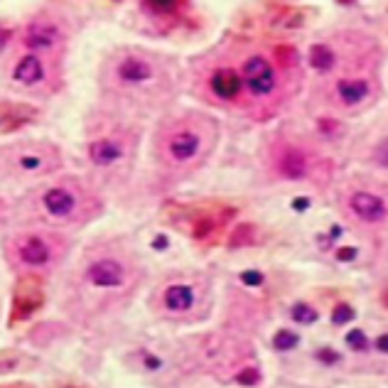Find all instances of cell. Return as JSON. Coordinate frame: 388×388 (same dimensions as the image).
Here are the masks:
<instances>
[{
	"instance_id": "6da1fadb",
	"label": "cell",
	"mask_w": 388,
	"mask_h": 388,
	"mask_svg": "<svg viewBox=\"0 0 388 388\" xmlns=\"http://www.w3.org/2000/svg\"><path fill=\"white\" fill-rule=\"evenodd\" d=\"M243 81H246L251 94L268 96L275 89V71H273V66L268 64V59H263V57L256 54V57L246 59V64H243Z\"/></svg>"
},
{
	"instance_id": "7a4b0ae2",
	"label": "cell",
	"mask_w": 388,
	"mask_h": 388,
	"mask_svg": "<svg viewBox=\"0 0 388 388\" xmlns=\"http://www.w3.org/2000/svg\"><path fill=\"white\" fill-rule=\"evenodd\" d=\"M89 280L98 288H118L123 283V268L116 260H96L89 268Z\"/></svg>"
},
{
	"instance_id": "3957f363",
	"label": "cell",
	"mask_w": 388,
	"mask_h": 388,
	"mask_svg": "<svg viewBox=\"0 0 388 388\" xmlns=\"http://www.w3.org/2000/svg\"><path fill=\"white\" fill-rule=\"evenodd\" d=\"M351 209L359 219L364 221H381L386 216V204L371 192H356L351 194Z\"/></svg>"
},
{
	"instance_id": "277c9868",
	"label": "cell",
	"mask_w": 388,
	"mask_h": 388,
	"mask_svg": "<svg viewBox=\"0 0 388 388\" xmlns=\"http://www.w3.org/2000/svg\"><path fill=\"white\" fill-rule=\"evenodd\" d=\"M211 91L224 98V101H234L241 91V74L234 71V69H216L211 74V81H209Z\"/></svg>"
},
{
	"instance_id": "5b68a950",
	"label": "cell",
	"mask_w": 388,
	"mask_h": 388,
	"mask_svg": "<svg viewBox=\"0 0 388 388\" xmlns=\"http://www.w3.org/2000/svg\"><path fill=\"white\" fill-rule=\"evenodd\" d=\"M167 150H170L172 160L187 162V160H192L194 155H196V150H199V138H196V133H192V130H180V133H175L170 138Z\"/></svg>"
},
{
	"instance_id": "8992f818",
	"label": "cell",
	"mask_w": 388,
	"mask_h": 388,
	"mask_svg": "<svg viewBox=\"0 0 388 388\" xmlns=\"http://www.w3.org/2000/svg\"><path fill=\"white\" fill-rule=\"evenodd\" d=\"M337 94H339V98L346 106H356V103H361L371 94V89H369V84L364 79H341L337 84Z\"/></svg>"
},
{
	"instance_id": "52a82bcc",
	"label": "cell",
	"mask_w": 388,
	"mask_h": 388,
	"mask_svg": "<svg viewBox=\"0 0 388 388\" xmlns=\"http://www.w3.org/2000/svg\"><path fill=\"white\" fill-rule=\"evenodd\" d=\"M54 40H57V30L52 25H47V22L30 25V30L25 35V45L32 47V49H47V47L54 45Z\"/></svg>"
},
{
	"instance_id": "ba28073f",
	"label": "cell",
	"mask_w": 388,
	"mask_h": 388,
	"mask_svg": "<svg viewBox=\"0 0 388 388\" xmlns=\"http://www.w3.org/2000/svg\"><path fill=\"white\" fill-rule=\"evenodd\" d=\"M118 76L123 81H130V84H140V81H147L152 76V69L147 62H143L138 57H128L118 64Z\"/></svg>"
},
{
	"instance_id": "9c48e42d",
	"label": "cell",
	"mask_w": 388,
	"mask_h": 388,
	"mask_svg": "<svg viewBox=\"0 0 388 388\" xmlns=\"http://www.w3.org/2000/svg\"><path fill=\"white\" fill-rule=\"evenodd\" d=\"M20 258L25 260L27 265H45V263L49 260V246H47L42 239L32 236V239L22 241V246H20Z\"/></svg>"
},
{
	"instance_id": "30bf717a",
	"label": "cell",
	"mask_w": 388,
	"mask_h": 388,
	"mask_svg": "<svg viewBox=\"0 0 388 388\" xmlns=\"http://www.w3.org/2000/svg\"><path fill=\"white\" fill-rule=\"evenodd\" d=\"M194 302V292L190 285H170L165 290V305L167 310H175V312H185L190 310Z\"/></svg>"
},
{
	"instance_id": "8fae6325",
	"label": "cell",
	"mask_w": 388,
	"mask_h": 388,
	"mask_svg": "<svg viewBox=\"0 0 388 388\" xmlns=\"http://www.w3.org/2000/svg\"><path fill=\"white\" fill-rule=\"evenodd\" d=\"M278 170H280L285 177L297 180V177L305 175L307 160H305V155H302L300 150H285V152L280 155V160H278Z\"/></svg>"
},
{
	"instance_id": "7c38bea8",
	"label": "cell",
	"mask_w": 388,
	"mask_h": 388,
	"mask_svg": "<svg viewBox=\"0 0 388 388\" xmlns=\"http://www.w3.org/2000/svg\"><path fill=\"white\" fill-rule=\"evenodd\" d=\"M42 76H45V69H42V62L35 54L22 57L20 64L15 66V79L22 81V84H37Z\"/></svg>"
},
{
	"instance_id": "4fadbf2b",
	"label": "cell",
	"mask_w": 388,
	"mask_h": 388,
	"mask_svg": "<svg viewBox=\"0 0 388 388\" xmlns=\"http://www.w3.org/2000/svg\"><path fill=\"white\" fill-rule=\"evenodd\" d=\"M45 206H47V211H52V214H57V216H64L69 214L71 209H74V196L66 192V190H49V192L45 194Z\"/></svg>"
},
{
	"instance_id": "5bb4252c",
	"label": "cell",
	"mask_w": 388,
	"mask_h": 388,
	"mask_svg": "<svg viewBox=\"0 0 388 388\" xmlns=\"http://www.w3.org/2000/svg\"><path fill=\"white\" fill-rule=\"evenodd\" d=\"M89 155L96 165H111L121 157V147L111 140H96L91 147H89Z\"/></svg>"
},
{
	"instance_id": "9a60e30c",
	"label": "cell",
	"mask_w": 388,
	"mask_h": 388,
	"mask_svg": "<svg viewBox=\"0 0 388 388\" xmlns=\"http://www.w3.org/2000/svg\"><path fill=\"white\" fill-rule=\"evenodd\" d=\"M310 64L315 66V69H320V71L332 69V64H334V52L327 45H315L310 49Z\"/></svg>"
},
{
	"instance_id": "2e32d148",
	"label": "cell",
	"mask_w": 388,
	"mask_h": 388,
	"mask_svg": "<svg viewBox=\"0 0 388 388\" xmlns=\"http://www.w3.org/2000/svg\"><path fill=\"white\" fill-rule=\"evenodd\" d=\"M295 344H297V334L290 332V329H280V332L273 337V346H275L278 351H288V349H292Z\"/></svg>"
},
{
	"instance_id": "e0dca14e",
	"label": "cell",
	"mask_w": 388,
	"mask_h": 388,
	"mask_svg": "<svg viewBox=\"0 0 388 388\" xmlns=\"http://www.w3.org/2000/svg\"><path fill=\"white\" fill-rule=\"evenodd\" d=\"M292 320L295 322H315L317 320V312H315V307H310V305H305V302H297L295 307H292Z\"/></svg>"
},
{
	"instance_id": "ac0fdd59",
	"label": "cell",
	"mask_w": 388,
	"mask_h": 388,
	"mask_svg": "<svg viewBox=\"0 0 388 388\" xmlns=\"http://www.w3.org/2000/svg\"><path fill=\"white\" fill-rule=\"evenodd\" d=\"M346 344H349L351 349H356V351H364V349H366V334H364L361 329H351V332L346 334Z\"/></svg>"
},
{
	"instance_id": "d6986e66",
	"label": "cell",
	"mask_w": 388,
	"mask_h": 388,
	"mask_svg": "<svg viewBox=\"0 0 388 388\" xmlns=\"http://www.w3.org/2000/svg\"><path fill=\"white\" fill-rule=\"evenodd\" d=\"M354 317V310L349 307V305H339L334 312H332V322L334 324H344V322H349Z\"/></svg>"
},
{
	"instance_id": "ffe728a7",
	"label": "cell",
	"mask_w": 388,
	"mask_h": 388,
	"mask_svg": "<svg viewBox=\"0 0 388 388\" xmlns=\"http://www.w3.org/2000/svg\"><path fill=\"white\" fill-rule=\"evenodd\" d=\"M258 379H260V376H258V371H256V369H243V371L236 376V381H239V384H246V386L256 384Z\"/></svg>"
},
{
	"instance_id": "44dd1931",
	"label": "cell",
	"mask_w": 388,
	"mask_h": 388,
	"mask_svg": "<svg viewBox=\"0 0 388 388\" xmlns=\"http://www.w3.org/2000/svg\"><path fill=\"white\" fill-rule=\"evenodd\" d=\"M376 162L384 165V167H388V140H384V143L376 147Z\"/></svg>"
},
{
	"instance_id": "7402d4cb",
	"label": "cell",
	"mask_w": 388,
	"mask_h": 388,
	"mask_svg": "<svg viewBox=\"0 0 388 388\" xmlns=\"http://www.w3.org/2000/svg\"><path fill=\"white\" fill-rule=\"evenodd\" d=\"M241 280H243L246 285H260V283H263V275H260L258 270H253V273H251V270H246V273L241 275Z\"/></svg>"
},
{
	"instance_id": "603a6c76",
	"label": "cell",
	"mask_w": 388,
	"mask_h": 388,
	"mask_svg": "<svg viewBox=\"0 0 388 388\" xmlns=\"http://www.w3.org/2000/svg\"><path fill=\"white\" fill-rule=\"evenodd\" d=\"M317 356H320L322 361H327V364H332V361H339V354H334V351H327V349H320V351H317Z\"/></svg>"
},
{
	"instance_id": "cb8c5ba5",
	"label": "cell",
	"mask_w": 388,
	"mask_h": 388,
	"mask_svg": "<svg viewBox=\"0 0 388 388\" xmlns=\"http://www.w3.org/2000/svg\"><path fill=\"white\" fill-rule=\"evenodd\" d=\"M356 256V251L354 248H339V253H337V258L339 260H351Z\"/></svg>"
},
{
	"instance_id": "d4e9b609",
	"label": "cell",
	"mask_w": 388,
	"mask_h": 388,
	"mask_svg": "<svg viewBox=\"0 0 388 388\" xmlns=\"http://www.w3.org/2000/svg\"><path fill=\"white\" fill-rule=\"evenodd\" d=\"M40 160L37 157H22V167H37Z\"/></svg>"
},
{
	"instance_id": "484cf974",
	"label": "cell",
	"mask_w": 388,
	"mask_h": 388,
	"mask_svg": "<svg viewBox=\"0 0 388 388\" xmlns=\"http://www.w3.org/2000/svg\"><path fill=\"white\" fill-rule=\"evenodd\" d=\"M376 346H379L381 351H388V334H384V337H379V341H376Z\"/></svg>"
},
{
	"instance_id": "4316f807",
	"label": "cell",
	"mask_w": 388,
	"mask_h": 388,
	"mask_svg": "<svg viewBox=\"0 0 388 388\" xmlns=\"http://www.w3.org/2000/svg\"><path fill=\"white\" fill-rule=\"evenodd\" d=\"M7 37H10V30H2V27H0V47L7 42Z\"/></svg>"
},
{
	"instance_id": "83f0119b",
	"label": "cell",
	"mask_w": 388,
	"mask_h": 388,
	"mask_svg": "<svg viewBox=\"0 0 388 388\" xmlns=\"http://www.w3.org/2000/svg\"><path fill=\"white\" fill-rule=\"evenodd\" d=\"M145 364H147L150 369H157V366H160V361H157V359H152V356H147V359H145Z\"/></svg>"
},
{
	"instance_id": "f1b7e54d",
	"label": "cell",
	"mask_w": 388,
	"mask_h": 388,
	"mask_svg": "<svg viewBox=\"0 0 388 388\" xmlns=\"http://www.w3.org/2000/svg\"><path fill=\"white\" fill-rule=\"evenodd\" d=\"M320 128H322V130H334V123H332V121H322V123H320Z\"/></svg>"
}]
</instances>
